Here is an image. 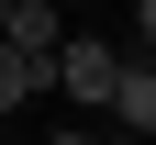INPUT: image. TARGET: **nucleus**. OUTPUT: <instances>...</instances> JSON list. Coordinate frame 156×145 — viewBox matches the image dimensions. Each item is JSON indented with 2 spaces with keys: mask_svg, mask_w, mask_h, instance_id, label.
<instances>
[{
  "mask_svg": "<svg viewBox=\"0 0 156 145\" xmlns=\"http://www.w3.org/2000/svg\"><path fill=\"white\" fill-rule=\"evenodd\" d=\"M56 34H67V11H56V0H11V45H23L34 67H56Z\"/></svg>",
  "mask_w": 156,
  "mask_h": 145,
  "instance_id": "obj_3",
  "label": "nucleus"
},
{
  "mask_svg": "<svg viewBox=\"0 0 156 145\" xmlns=\"http://www.w3.org/2000/svg\"><path fill=\"white\" fill-rule=\"evenodd\" d=\"M34 89H56V67H34V56L11 45V34H0V112H23Z\"/></svg>",
  "mask_w": 156,
  "mask_h": 145,
  "instance_id": "obj_4",
  "label": "nucleus"
},
{
  "mask_svg": "<svg viewBox=\"0 0 156 145\" xmlns=\"http://www.w3.org/2000/svg\"><path fill=\"white\" fill-rule=\"evenodd\" d=\"M0 34H11V0H0Z\"/></svg>",
  "mask_w": 156,
  "mask_h": 145,
  "instance_id": "obj_6",
  "label": "nucleus"
},
{
  "mask_svg": "<svg viewBox=\"0 0 156 145\" xmlns=\"http://www.w3.org/2000/svg\"><path fill=\"white\" fill-rule=\"evenodd\" d=\"M134 56H156V0H134Z\"/></svg>",
  "mask_w": 156,
  "mask_h": 145,
  "instance_id": "obj_5",
  "label": "nucleus"
},
{
  "mask_svg": "<svg viewBox=\"0 0 156 145\" xmlns=\"http://www.w3.org/2000/svg\"><path fill=\"white\" fill-rule=\"evenodd\" d=\"M101 123H112V134H156V56H134V45H123V78H112Z\"/></svg>",
  "mask_w": 156,
  "mask_h": 145,
  "instance_id": "obj_2",
  "label": "nucleus"
},
{
  "mask_svg": "<svg viewBox=\"0 0 156 145\" xmlns=\"http://www.w3.org/2000/svg\"><path fill=\"white\" fill-rule=\"evenodd\" d=\"M112 78H123V45H112V34H56V89H67V100L101 112Z\"/></svg>",
  "mask_w": 156,
  "mask_h": 145,
  "instance_id": "obj_1",
  "label": "nucleus"
}]
</instances>
